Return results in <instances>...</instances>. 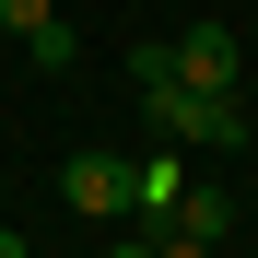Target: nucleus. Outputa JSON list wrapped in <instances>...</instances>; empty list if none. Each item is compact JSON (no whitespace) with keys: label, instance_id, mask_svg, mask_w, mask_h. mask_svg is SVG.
I'll return each mask as SVG.
<instances>
[{"label":"nucleus","instance_id":"obj_1","mask_svg":"<svg viewBox=\"0 0 258 258\" xmlns=\"http://www.w3.org/2000/svg\"><path fill=\"white\" fill-rule=\"evenodd\" d=\"M129 82L153 94L164 141H211V153H235V141H246V106H235V94H200V82H176V59H164V47H129Z\"/></svg>","mask_w":258,"mask_h":258},{"label":"nucleus","instance_id":"obj_7","mask_svg":"<svg viewBox=\"0 0 258 258\" xmlns=\"http://www.w3.org/2000/svg\"><path fill=\"white\" fill-rule=\"evenodd\" d=\"M35 24H59V0H0V35H12V47H24Z\"/></svg>","mask_w":258,"mask_h":258},{"label":"nucleus","instance_id":"obj_6","mask_svg":"<svg viewBox=\"0 0 258 258\" xmlns=\"http://www.w3.org/2000/svg\"><path fill=\"white\" fill-rule=\"evenodd\" d=\"M24 59L59 82V71H82V35H71V24H35V35H24Z\"/></svg>","mask_w":258,"mask_h":258},{"label":"nucleus","instance_id":"obj_5","mask_svg":"<svg viewBox=\"0 0 258 258\" xmlns=\"http://www.w3.org/2000/svg\"><path fill=\"white\" fill-rule=\"evenodd\" d=\"M176 235L223 246V235H235V200H223V188H188V200H176Z\"/></svg>","mask_w":258,"mask_h":258},{"label":"nucleus","instance_id":"obj_3","mask_svg":"<svg viewBox=\"0 0 258 258\" xmlns=\"http://www.w3.org/2000/svg\"><path fill=\"white\" fill-rule=\"evenodd\" d=\"M59 200L82 211V223H117V211H129V164L117 153H71L59 164Z\"/></svg>","mask_w":258,"mask_h":258},{"label":"nucleus","instance_id":"obj_8","mask_svg":"<svg viewBox=\"0 0 258 258\" xmlns=\"http://www.w3.org/2000/svg\"><path fill=\"white\" fill-rule=\"evenodd\" d=\"M153 258H211V246L200 235H153Z\"/></svg>","mask_w":258,"mask_h":258},{"label":"nucleus","instance_id":"obj_9","mask_svg":"<svg viewBox=\"0 0 258 258\" xmlns=\"http://www.w3.org/2000/svg\"><path fill=\"white\" fill-rule=\"evenodd\" d=\"M106 258H153V235H117V246H106Z\"/></svg>","mask_w":258,"mask_h":258},{"label":"nucleus","instance_id":"obj_2","mask_svg":"<svg viewBox=\"0 0 258 258\" xmlns=\"http://www.w3.org/2000/svg\"><path fill=\"white\" fill-rule=\"evenodd\" d=\"M164 59H176V82H200V94H235V71H246L235 24H188L176 47H164Z\"/></svg>","mask_w":258,"mask_h":258},{"label":"nucleus","instance_id":"obj_4","mask_svg":"<svg viewBox=\"0 0 258 258\" xmlns=\"http://www.w3.org/2000/svg\"><path fill=\"white\" fill-rule=\"evenodd\" d=\"M176 200H188V164H176V153L129 164V223H141V235H176Z\"/></svg>","mask_w":258,"mask_h":258},{"label":"nucleus","instance_id":"obj_10","mask_svg":"<svg viewBox=\"0 0 258 258\" xmlns=\"http://www.w3.org/2000/svg\"><path fill=\"white\" fill-rule=\"evenodd\" d=\"M0 258H24V235H12V223H0Z\"/></svg>","mask_w":258,"mask_h":258}]
</instances>
